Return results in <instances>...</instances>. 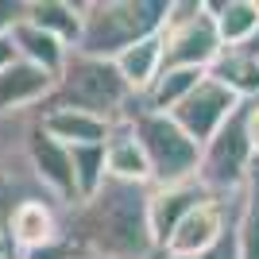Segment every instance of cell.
I'll return each mask as SVG.
<instances>
[{
	"mask_svg": "<svg viewBox=\"0 0 259 259\" xmlns=\"http://www.w3.org/2000/svg\"><path fill=\"white\" fill-rule=\"evenodd\" d=\"M39 128L58 140L62 147H89V143H108L112 124L77 108H39Z\"/></svg>",
	"mask_w": 259,
	"mask_h": 259,
	"instance_id": "obj_12",
	"label": "cell"
},
{
	"mask_svg": "<svg viewBox=\"0 0 259 259\" xmlns=\"http://www.w3.org/2000/svg\"><path fill=\"white\" fill-rule=\"evenodd\" d=\"M81 12L85 4H70V0H27V20L70 51H77V39H81Z\"/></svg>",
	"mask_w": 259,
	"mask_h": 259,
	"instance_id": "obj_17",
	"label": "cell"
},
{
	"mask_svg": "<svg viewBox=\"0 0 259 259\" xmlns=\"http://www.w3.org/2000/svg\"><path fill=\"white\" fill-rule=\"evenodd\" d=\"M209 70H186V66H162V74L151 81V89L140 97V105L147 112H174L201 81Z\"/></svg>",
	"mask_w": 259,
	"mask_h": 259,
	"instance_id": "obj_16",
	"label": "cell"
},
{
	"mask_svg": "<svg viewBox=\"0 0 259 259\" xmlns=\"http://www.w3.org/2000/svg\"><path fill=\"white\" fill-rule=\"evenodd\" d=\"M240 108H244V101H240L232 89H225L217 77L205 74V81H201V85H197L194 93L182 101V105L174 108V112H166V116H170L194 143H201V147H205L217 132L225 128L232 116H236Z\"/></svg>",
	"mask_w": 259,
	"mask_h": 259,
	"instance_id": "obj_7",
	"label": "cell"
},
{
	"mask_svg": "<svg viewBox=\"0 0 259 259\" xmlns=\"http://www.w3.org/2000/svg\"><path fill=\"white\" fill-rule=\"evenodd\" d=\"M151 186L105 178L93 197L62 213L66 244L77 259H162L151 236Z\"/></svg>",
	"mask_w": 259,
	"mask_h": 259,
	"instance_id": "obj_1",
	"label": "cell"
},
{
	"mask_svg": "<svg viewBox=\"0 0 259 259\" xmlns=\"http://www.w3.org/2000/svg\"><path fill=\"white\" fill-rule=\"evenodd\" d=\"M170 16V0H89L81 12L77 51L89 58L116 62L128 47L162 35Z\"/></svg>",
	"mask_w": 259,
	"mask_h": 259,
	"instance_id": "obj_2",
	"label": "cell"
},
{
	"mask_svg": "<svg viewBox=\"0 0 259 259\" xmlns=\"http://www.w3.org/2000/svg\"><path fill=\"white\" fill-rule=\"evenodd\" d=\"M209 77H217L225 89H232L244 105L259 101V58L248 51H221V58L209 66Z\"/></svg>",
	"mask_w": 259,
	"mask_h": 259,
	"instance_id": "obj_19",
	"label": "cell"
},
{
	"mask_svg": "<svg viewBox=\"0 0 259 259\" xmlns=\"http://www.w3.org/2000/svg\"><path fill=\"white\" fill-rule=\"evenodd\" d=\"M240 116H244V136H248V147H251V155L259 159V101H248V105L240 108Z\"/></svg>",
	"mask_w": 259,
	"mask_h": 259,
	"instance_id": "obj_23",
	"label": "cell"
},
{
	"mask_svg": "<svg viewBox=\"0 0 259 259\" xmlns=\"http://www.w3.org/2000/svg\"><path fill=\"white\" fill-rule=\"evenodd\" d=\"M4 244H8V240H4V236H0V251H4Z\"/></svg>",
	"mask_w": 259,
	"mask_h": 259,
	"instance_id": "obj_26",
	"label": "cell"
},
{
	"mask_svg": "<svg viewBox=\"0 0 259 259\" xmlns=\"http://www.w3.org/2000/svg\"><path fill=\"white\" fill-rule=\"evenodd\" d=\"M12 47L20 54V62H31L35 70H43V74H51V77L62 74L66 58H70V47L58 43L54 35H47L43 27H35L27 16L12 27Z\"/></svg>",
	"mask_w": 259,
	"mask_h": 259,
	"instance_id": "obj_15",
	"label": "cell"
},
{
	"mask_svg": "<svg viewBox=\"0 0 259 259\" xmlns=\"http://www.w3.org/2000/svg\"><path fill=\"white\" fill-rule=\"evenodd\" d=\"M105 166L108 178L116 182H136V186H151V166H147V155H143L136 132H132L128 120L112 124V136L105 143Z\"/></svg>",
	"mask_w": 259,
	"mask_h": 259,
	"instance_id": "obj_13",
	"label": "cell"
},
{
	"mask_svg": "<svg viewBox=\"0 0 259 259\" xmlns=\"http://www.w3.org/2000/svg\"><path fill=\"white\" fill-rule=\"evenodd\" d=\"M116 70H120V77L128 81L132 93L143 97V93L151 89V81L162 74V35H151V39L128 47V51L116 58Z\"/></svg>",
	"mask_w": 259,
	"mask_h": 259,
	"instance_id": "obj_18",
	"label": "cell"
},
{
	"mask_svg": "<svg viewBox=\"0 0 259 259\" xmlns=\"http://www.w3.org/2000/svg\"><path fill=\"white\" fill-rule=\"evenodd\" d=\"M62 213H66V209L58 205V201H43V197H35V201H20L16 213H12V221H8L4 240H8L20 255L47 251V248H54V244H62V240H66Z\"/></svg>",
	"mask_w": 259,
	"mask_h": 259,
	"instance_id": "obj_10",
	"label": "cell"
},
{
	"mask_svg": "<svg viewBox=\"0 0 259 259\" xmlns=\"http://www.w3.org/2000/svg\"><path fill=\"white\" fill-rule=\"evenodd\" d=\"M209 190L201 182H178V186H151V201H147V217H151V236H155V248H166V240L174 236V228L182 225L186 217L194 213L201 201H209Z\"/></svg>",
	"mask_w": 259,
	"mask_h": 259,
	"instance_id": "obj_11",
	"label": "cell"
},
{
	"mask_svg": "<svg viewBox=\"0 0 259 259\" xmlns=\"http://www.w3.org/2000/svg\"><path fill=\"white\" fill-rule=\"evenodd\" d=\"M140 140L147 166H151V186H178L197 178V162H201V143H194L166 112H147L140 97L128 105L124 116Z\"/></svg>",
	"mask_w": 259,
	"mask_h": 259,
	"instance_id": "obj_4",
	"label": "cell"
},
{
	"mask_svg": "<svg viewBox=\"0 0 259 259\" xmlns=\"http://www.w3.org/2000/svg\"><path fill=\"white\" fill-rule=\"evenodd\" d=\"M221 51L225 47L205 0H170V16L162 27V66L209 70L221 58Z\"/></svg>",
	"mask_w": 259,
	"mask_h": 259,
	"instance_id": "obj_5",
	"label": "cell"
},
{
	"mask_svg": "<svg viewBox=\"0 0 259 259\" xmlns=\"http://www.w3.org/2000/svg\"><path fill=\"white\" fill-rule=\"evenodd\" d=\"M225 51H244L259 35V0H205Z\"/></svg>",
	"mask_w": 259,
	"mask_h": 259,
	"instance_id": "obj_14",
	"label": "cell"
},
{
	"mask_svg": "<svg viewBox=\"0 0 259 259\" xmlns=\"http://www.w3.org/2000/svg\"><path fill=\"white\" fill-rule=\"evenodd\" d=\"M23 159L31 166V178L43 186V194L51 201H58L62 209L77 205V186H74V162H70V147H62L58 140H51L39 124L27 132L23 143Z\"/></svg>",
	"mask_w": 259,
	"mask_h": 259,
	"instance_id": "obj_9",
	"label": "cell"
},
{
	"mask_svg": "<svg viewBox=\"0 0 259 259\" xmlns=\"http://www.w3.org/2000/svg\"><path fill=\"white\" fill-rule=\"evenodd\" d=\"M132 101H136V93H132L128 81L120 77L116 62L70 51L62 74L54 77L51 97L39 108H77V112L101 116V120H108V124H120V120L128 116Z\"/></svg>",
	"mask_w": 259,
	"mask_h": 259,
	"instance_id": "obj_3",
	"label": "cell"
},
{
	"mask_svg": "<svg viewBox=\"0 0 259 259\" xmlns=\"http://www.w3.org/2000/svg\"><path fill=\"white\" fill-rule=\"evenodd\" d=\"M236 213H240V194L201 201L182 225L174 228V236L166 240V248H162V259H190V255L209 251L228 228L236 225Z\"/></svg>",
	"mask_w": 259,
	"mask_h": 259,
	"instance_id": "obj_8",
	"label": "cell"
},
{
	"mask_svg": "<svg viewBox=\"0 0 259 259\" xmlns=\"http://www.w3.org/2000/svg\"><path fill=\"white\" fill-rule=\"evenodd\" d=\"M244 51H248V54H255V58H259V35L251 39V47H244Z\"/></svg>",
	"mask_w": 259,
	"mask_h": 259,
	"instance_id": "obj_25",
	"label": "cell"
},
{
	"mask_svg": "<svg viewBox=\"0 0 259 259\" xmlns=\"http://www.w3.org/2000/svg\"><path fill=\"white\" fill-rule=\"evenodd\" d=\"M70 162H74V186L77 201L93 197L105 186L108 166H105V143H89V147H70Z\"/></svg>",
	"mask_w": 259,
	"mask_h": 259,
	"instance_id": "obj_21",
	"label": "cell"
},
{
	"mask_svg": "<svg viewBox=\"0 0 259 259\" xmlns=\"http://www.w3.org/2000/svg\"><path fill=\"white\" fill-rule=\"evenodd\" d=\"M251 170H255V155L244 136V116H232L213 140L201 147V162H197V182L205 186L213 197H236L244 194Z\"/></svg>",
	"mask_w": 259,
	"mask_h": 259,
	"instance_id": "obj_6",
	"label": "cell"
},
{
	"mask_svg": "<svg viewBox=\"0 0 259 259\" xmlns=\"http://www.w3.org/2000/svg\"><path fill=\"white\" fill-rule=\"evenodd\" d=\"M190 259H240V251H236V225L228 228V232L217 240L209 251H201V255H190Z\"/></svg>",
	"mask_w": 259,
	"mask_h": 259,
	"instance_id": "obj_22",
	"label": "cell"
},
{
	"mask_svg": "<svg viewBox=\"0 0 259 259\" xmlns=\"http://www.w3.org/2000/svg\"><path fill=\"white\" fill-rule=\"evenodd\" d=\"M16 58H20V54H16V47H12V35H0V70H8Z\"/></svg>",
	"mask_w": 259,
	"mask_h": 259,
	"instance_id": "obj_24",
	"label": "cell"
},
{
	"mask_svg": "<svg viewBox=\"0 0 259 259\" xmlns=\"http://www.w3.org/2000/svg\"><path fill=\"white\" fill-rule=\"evenodd\" d=\"M236 251H240V259H259V159H255V170H251L244 194H240Z\"/></svg>",
	"mask_w": 259,
	"mask_h": 259,
	"instance_id": "obj_20",
	"label": "cell"
}]
</instances>
